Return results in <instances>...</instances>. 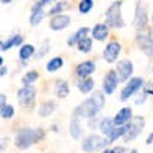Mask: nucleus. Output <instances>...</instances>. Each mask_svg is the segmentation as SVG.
<instances>
[{
    "instance_id": "obj_28",
    "label": "nucleus",
    "mask_w": 153,
    "mask_h": 153,
    "mask_svg": "<svg viewBox=\"0 0 153 153\" xmlns=\"http://www.w3.org/2000/svg\"><path fill=\"white\" fill-rule=\"evenodd\" d=\"M76 47H78V50L80 52H84V54H87L92 50V38L89 37H84L83 40H80L78 44H76Z\"/></svg>"
},
{
    "instance_id": "obj_45",
    "label": "nucleus",
    "mask_w": 153,
    "mask_h": 153,
    "mask_svg": "<svg viewBox=\"0 0 153 153\" xmlns=\"http://www.w3.org/2000/svg\"><path fill=\"white\" fill-rule=\"evenodd\" d=\"M152 71H153V68H152Z\"/></svg>"
},
{
    "instance_id": "obj_35",
    "label": "nucleus",
    "mask_w": 153,
    "mask_h": 153,
    "mask_svg": "<svg viewBox=\"0 0 153 153\" xmlns=\"http://www.w3.org/2000/svg\"><path fill=\"white\" fill-rule=\"evenodd\" d=\"M146 98H147V94L142 92V94L135 100V103H137V105H140V103H143V102L146 101Z\"/></svg>"
},
{
    "instance_id": "obj_1",
    "label": "nucleus",
    "mask_w": 153,
    "mask_h": 153,
    "mask_svg": "<svg viewBox=\"0 0 153 153\" xmlns=\"http://www.w3.org/2000/svg\"><path fill=\"white\" fill-rule=\"evenodd\" d=\"M103 106H105V92L96 91L88 100L83 101L74 110L73 115L80 119H93L103 108Z\"/></svg>"
},
{
    "instance_id": "obj_39",
    "label": "nucleus",
    "mask_w": 153,
    "mask_h": 153,
    "mask_svg": "<svg viewBox=\"0 0 153 153\" xmlns=\"http://www.w3.org/2000/svg\"><path fill=\"white\" fill-rule=\"evenodd\" d=\"M101 153H116V152H115V148H114V149H107V148H106V149H103Z\"/></svg>"
},
{
    "instance_id": "obj_47",
    "label": "nucleus",
    "mask_w": 153,
    "mask_h": 153,
    "mask_svg": "<svg viewBox=\"0 0 153 153\" xmlns=\"http://www.w3.org/2000/svg\"><path fill=\"white\" fill-rule=\"evenodd\" d=\"M56 1H57V0H56Z\"/></svg>"
},
{
    "instance_id": "obj_4",
    "label": "nucleus",
    "mask_w": 153,
    "mask_h": 153,
    "mask_svg": "<svg viewBox=\"0 0 153 153\" xmlns=\"http://www.w3.org/2000/svg\"><path fill=\"white\" fill-rule=\"evenodd\" d=\"M110 144L107 138H102L97 135V134H91V135L85 137L82 142V148L84 152L93 153L96 151H101L103 148H106Z\"/></svg>"
},
{
    "instance_id": "obj_34",
    "label": "nucleus",
    "mask_w": 153,
    "mask_h": 153,
    "mask_svg": "<svg viewBox=\"0 0 153 153\" xmlns=\"http://www.w3.org/2000/svg\"><path fill=\"white\" fill-rule=\"evenodd\" d=\"M142 92L146 93L147 96H153V80H149V82H147L143 85Z\"/></svg>"
},
{
    "instance_id": "obj_36",
    "label": "nucleus",
    "mask_w": 153,
    "mask_h": 153,
    "mask_svg": "<svg viewBox=\"0 0 153 153\" xmlns=\"http://www.w3.org/2000/svg\"><path fill=\"white\" fill-rule=\"evenodd\" d=\"M5 105H7V96L1 94L0 96V107H4Z\"/></svg>"
},
{
    "instance_id": "obj_37",
    "label": "nucleus",
    "mask_w": 153,
    "mask_h": 153,
    "mask_svg": "<svg viewBox=\"0 0 153 153\" xmlns=\"http://www.w3.org/2000/svg\"><path fill=\"white\" fill-rule=\"evenodd\" d=\"M7 73H8L7 66H5V65H1V68H0V76H4Z\"/></svg>"
},
{
    "instance_id": "obj_5",
    "label": "nucleus",
    "mask_w": 153,
    "mask_h": 153,
    "mask_svg": "<svg viewBox=\"0 0 153 153\" xmlns=\"http://www.w3.org/2000/svg\"><path fill=\"white\" fill-rule=\"evenodd\" d=\"M146 125V120L143 116H137L131 119V121L128 123V130L124 135V142H133L135 138H138V135H140V133L143 131Z\"/></svg>"
},
{
    "instance_id": "obj_31",
    "label": "nucleus",
    "mask_w": 153,
    "mask_h": 153,
    "mask_svg": "<svg viewBox=\"0 0 153 153\" xmlns=\"http://www.w3.org/2000/svg\"><path fill=\"white\" fill-rule=\"evenodd\" d=\"M65 8H68V3H64V1H60V3H56V5H54L50 12H49V16H56V14H61V12L64 10Z\"/></svg>"
},
{
    "instance_id": "obj_20",
    "label": "nucleus",
    "mask_w": 153,
    "mask_h": 153,
    "mask_svg": "<svg viewBox=\"0 0 153 153\" xmlns=\"http://www.w3.org/2000/svg\"><path fill=\"white\" fill-rule=\"evenodd\" d=\"M79 120H80V117L74 116L73 115V117H71V120H70V125H69L70 135L75 140H78L80 138V135H82V128H80V121Z\"/></svg>"
},
{
    "instance_id": "obj_24",
    "label": "nucleus",
    "mask_w": 153,
    "mask_h": 153,
    "mask_svg": "<svg viewBox=\"0 0 153 153\" xmlns=\"http://www.w3.org/2000/svg\"><path fill=\"white\" fill-rule=\"evenodd\" d=\"M88 32H89V28H88V27H82V28H79V30L76 31L73 36H70V38L68 40V45H69V46L76 45L80 40H83L84 37L88 36Z\"/></svg>"
},
{
    "instance_id": "obj_32",
    "label": "nucleus",
    "mask_w": 153,
    "mask_h": 153,
    "mask_svg": "<svg viewBox=\"0 0 153 153\" xmlns=\"http://www.w3.org/2000/svg\"><path fill=\"white\" fill-rule=\"evenodd\" d=\"M0 114L3 119H12L14 115V107L12 105H5L4 107H0Z\"/></svg>"
},
{
    "instance_id": "obj_7",
    "label": "nucleus",
    "mask_w": 153,
    "mask_h": 153,
    "mask_svg": "<svg viewBox=\"0 0 153 153\" xmlns=\"http://www.w3.org/2000/svg\"><path fill=\"white\" fill-rule=\"evenodd\" d=\"M133 26L137 31H144L148 26V12L146 7L142 4V1L137 3L135 12H134V19H133Z\"/></svg>"
},
{
    "instance_id": "obj_15",
    "label": "nucleus",
    "mask_w": 153,
    "mask_h": 153,
    "mask_svg": "<svg viewBox=\"0 0 153 153\" xmlns=\"http://www.w3.org/2000/svg\"><path fill=\"white\" fill-rule=\"evenodd\" d=\"M94 69H96V65H94L93 61L87 60V61L80 63L78 66H76L75 73H76V76H78L79 79H83V78H88V76L94 71Z\"/></svg>"
},
{
    "instance_id": "obj_21",
    "label": "nucleus",
    "mask_w": 153,
    "mask_h": 153,
    "mask_svg": "<svg viewBox=\"0 0 153 153\" xmlns=\"http://www.w3.org/2000/svg\"><path fill=\"white\" fill-rule=\"evenodd\" d=\"M55 94L59 98H65L66 96L69 94L70 92V88H69V83L66 82V80H63V79H59V80H56V83H55Z\"/></svg>"
},
{
    "instance_id": "obj_41",
    "label": "nucleus",
    "mask_w": 153,
    "mask_h": 153,
    "mask_svg": "<svg viewBox=\"0 0 153 153\" xmlns=\"http://www.w3.org/2000/svg\"><path fill=\"white\" fill-rule=\"evenodd\" d=\"M124 153H138V152H137L135 149H131V151H129V152H128V151H125Z\"/></svg>"
},
{
    "instance_id": "obj_2",
    "label": "nucleus",
    "mask_w": 153,
    "mask_h": 153,
    "mask_svg": "<svg viewBox=\"0 0 153 153\" xmlns=\"http://www.w3.org/2000/svg\"><path fill=\"white\" fill-rule=\"evenodd\" d=\"M45 138V131L41 128L37 129H30V128H23L18 130L16 135V146L19 149H27L32 144L38 143Z\"/></svg>"
},
{
    "instance_id": "obj_33",
    "label": "nucleus",
    "mask_w": 153,
    "mask_h": 153,
    "mask_svg": "<svg viewBox=\"0 0 153 153\" xmlns=\"http://www.w3.org/2000/svg\"><path fill=\"white\" fill-rule=\"evenodd\" d=\"M49 51H50V46H49V44H45V45H42V46L40 47V50L36 52V56L38 57V59H42L44 56H46V54H47Z\"/></svg>"
},
{
    "instance_id": "obj_44",
    "label": "nucleus",
    "mask_w": 153,
    "mask_h": 153,
    "mask_svg": "<svg viewBox=\"0 0 153 153\" xmlns=\"http://www.w3.org/2000/svg\"><path fill=\"white\" fill-rule=\"evenodd\" d=\"M0 63H1V65H4V59L3 57H0Z\"/></svg>"
},
{
    "instance_id": "obj_26",
    "label": "nucleus",
    "mask_w": 153,
    "mask_h": 153,
    "mask_svg": "<svg viewBox=\"0 0 153 153\" xmlns=\"http://www.w3.org/2000/svg\"><path fill=\"white\" fill-rule=\"evenodd\" d=\"M126 130H128V124H125V125H119V126H116L112 130V133L107 137L108 143L111 144V143H114L116 139H119V138L124 137V135H125V133H126Z\"/></svg>"
},
{
    "instance_id": "obj_10",
    "label": "nucleus",
    "mask_w": 153,
    "mask_h": 153,
    "mask_svg": "<svg viewBox=\"0 0 153 153\" xmlns=\"http://www.w3.org/2000/svg\"><path fill=\"white\" fill-rule=\"evenodd\" d=\"M117 76L119 75L116 73V70H108L106 73L102 82V89L105 94H112L115 92V89L117 88V83L120 82V79Z\"/></svg>"
},
{
    "instance_id": "obj_40",
    "label": "nucleus",
    "mask_w": 153,
    "mask_h": 153,
    "mask_svg": "<svg viewBox=\"0 0 153 153\" xmlns=\"http://www.w3.org/2000/svg\"><path fill=\"white\" fill-rule=\"evenodd\" d=\"M13 0H1V3L3 4H9V3H12Z\"/></svg>"
},
{
    "instance_id": "obj_30",
    "label": "nucleus",
    "mask_w": 153,
    "mask_h": 153,
    "mask_svg": "<svg viewBox=\"0 0 153 153\" xmlns=\"http://www.w3.org/2000/svg\"><path fill=\"white\" fill-rule=\"evenodd\" d=\"M93 5H94L93 0H80L78 9H79V12L82 14H88L91 10H92Z\"/></svg>"
},
{
    "instance_id": "obj_19",
    "label": "nucleus",
    "mask_w": 153,
    "mask_h": 153,
    "mask_svg": "<svg viewBox=\"0 0 153 153\" xmlns=\"http://www.w3.org/2000/svg\"><path fill=\"white\" fill-rule=\"evenodd\" d=\"M23 42V37L21 35H13L8 38L5 41H1L0 44V49L1 51H8L10 50L12 47H16V46H21Z\"/></svg>"
},
{
    "instance_id": "obj_46",
    "label": "nucleus",
    "mask_w": 153,
    "mask_h": 153,
    "mask_svg": "<svg viewBox=\"0 0 153 153\" xmlns=\"http://www.w3.org/2000/svg\"><path fill=\"white\" fill-rule=\"evenodd\" d=\"M152 19H153V17H152Z\"/></svg>"
},
{
    "instance_id": "obj_42",
    "label": "nucleus",
    "mask_w": 153,
    "mask_h": 153,
    "mask_svg": "<svg viewBox=\"0 0 153 153\" xmlns=\"http://www.w3.org/2000/svg\"><path fill=\"white\" fill-rule=\"evenodd\" d=\"M52 130H54V131L56 130V131H57V130H59V129H57V126H55V125H52Z\"/></svg>"
},
{
    "instance_id": "obj_23",
    "label": "nucleus",
    "mask_w": 153,
    "mask_h": 153,
    "mask_svg": "<svg viewBox=\"0 0 153 153\" xmlns=\"http://www.w3.org/2000/svg\"><path fill=\"white\" fill-rule=\"evenodd\" d=\"M56 110V103L54 101H46L38 107V115L41 117H47Z\"/></svg>"
},
{
    "instance_id": "obj_16",
    "label": "nucleus",
    "mask_w": 153,
    "mask_h": 153,
    "mask_svg": "<svg viewBox=\"0 0 153 153\" xmlns=\"http://www.w3.org/2000/svg\"><path fill=\"white\" fill-rule=\"evenodd\" d=\"M131 119H133L131 108L130 107H124L114 116V123H115V125L116 126L125 125V124H128L129 121H131Z\"/></svg>"
},
{
    "instance_id": "obj_3",
    "label": "nucleus",
    "mask_w": 153,
    "mask_h": 153,
    "mask_svg": "<svg viewBox=\"0 0 153 153\" xmlns=\"http://www.w3.org/2000/svg\"><path fill=\"white\" fill-rule=\"evenodd\" d=\"M121 5H123V1L121 0H117V1H114L106 10L105 21H106V25L108 27H111V28L125 27V22H124L123 16H121Z\"/></svg>"
},
{
    "instance_id": "obj_18",
    "label": "nucleus",
    "mask_w": 153,
    "mask_h": 153,
    "mask_svg": "<svg viewBox=\"0 0 153 153\" xmlns=\"http://www.w3.org/2000/svg\"><path fill=\"white\" fill-rule=\"evenodd\" d=\"M35 52H36L35 46L31 44H26L21 46V49H19V60H21V63L23 65H27V61L33 56Z\"/></svg>"
},
{
    "instance_id": "obj_13",
    "label": "nucleus",
    "mask_w": 153,
    "mask_h": 153,
    "mask_svg": "<svg viewBox=\"0 0 153 153\" xmlns=\"http://www.w3.org/2000/svg\"><path fill=\"white\" fill-rule=\"evenodd\" d=\"M133 70L134 68H133V63L130 60L124 59L119 61L116 66V73L119 75L120 82H126L128 78H130V75L133 74Z\"/></svg>"
},
{
    "instance_id": "obj_29",
    "label": "nucleus",
    "mask_w": 153,
    "mask_h": 153,
    "mask_svg": "<svg viewBox=\"0 0 153 153\" xmlns=\"http://www.w3.org/2000/svg\"><path fill=\"white\" fill-rule=\"evenodd\" d=\"M37 79H38V71L30 70V71H27L26 75L22 78V83L25 85H31L33 82H36Z\"/></svg>"
},
{
    "instance_id": "obj_43",
    "label": "nucleus",
    "mask_w": 153,
    "mask_h": 153,
    "mask_svg": "<svg viewBox=\"0 0 153 153\" xmlns=\"http://www.w3.org/2000/svg\"><path fill=\"white\" fill-rule=\"evenodd\" d=\"M148 35H149V36H152V37H153V28H152V30L149 31V33H148Z\"/></svg>"
},
{
    "instance_id": "obj_12",
    "label": "nucleus",
    "mask_w": 153,
    "mask_h": 153,
    "mask_svg": "<svg viewBox=\"0 0 153 153\" xmlns=\"http://www.w3.org/2000/svg\"><path fill=\"white\" fill-rule=\"evenodd\" d=\"M135 41H137L138 47L140 49V51L144 52L147 56L153 57V37L152 36L139 33V35H137Z\"/></svg>"
},
{
    "instance_id": "obj_17",
    "label": "nucleus",
    "mask_w": 153,
    "mask_h": 153,
    "mask_svg": "<svg viewBox=\"0 0 153 153\" xmlns=\"http://www.w3.org/2000/svg\"><path fill=\"white\" fill-rule=\"evenodd\" d=\"M92 37L94 40L97 41H105L108 36V26L106 23H98V25H96L92 30Z\"/></svg>"
},
{
    "instance_id": "obj_6",
    "label": "nucleus",
    "mask_w": 153,
    "mask_h": 153,
    "mask_svg": "<svg viewBox=\"0 0 153 153\" xmlns=\"http://www.w3.org/2000/svg\"><path fill=\"white\" fill-rule=\"evenodd\" d=\"M17 97H18V102L21 106L32 108L33 105H35V100H36V88L33 85H25V87H22L18 91Z\"/></svg>"
},
{
    "instance_id": "obj_22",
    "label": "nucleus",
    "mask_w": 153,
    "mask_h": 153,
    "mask_svg": "<svg viewBox=\"0 0 153 153\" xmlns=\"http://www.w3.org/2000/svg\"><path fill=\"white\" fill-rule=\"evenodd\" d=\"M98 128L100 130H101V133L103 134V135L108 137L110 134L112 133V130L115 128H116V125H115L114 123V119H110V117H103L101 121H100L98 124Z\"/></svg>"
},
{
    "instance_id": "obj_11",
    "label": "nucleus",
    "mask_w": 153,
    "mask_h": 153,
    "mask_svg": "<svg viewBox=\"0 0 153 153\" xmlns=\"http://www.w3.org/2000/svg\"><path fill=\"white\" fill-rule=\"evenodd\" d=\"M120 51H121V45L117 41H111L105 46L102 56L105 61H107V63H115L117 60L119 55H120Z\"/></svg>"
},
{
    "instance_id": "obj_27",
    "label": "nucleus",
    "mask_w": 153,
    "mask_h": 153,
    "mask_svg": "<svg viewBox=\"0 0 153 153\" xmlns=\"http://www.w3.org/2000/svg\"><path fill=\"white\" fill-rule=\"evenodd\" d=\"M64 66V60L63 57L60 56H56V57H52V59L49 61V63L46 64V70L50 71V73H52V71H56L61 69Z\"/></svg>"
},
{
    "instance_id": "obj_38",
    "label": "nucleus",
    "mask_w": 153,
    "mask_h": 153,
    "mask_svg": "<svg viewBox=\"0 0 153 153\" xmlns=\"http://www.w3.org/2000/svg\"><path fill=\"white\" fill-rule=\"evenodd\" d=\"M147 144H153V131L149 134V137L147 138V140H146Z\"/></svg>"
},
{
    "instance_id": "obj_8",
    "label": "nucleus",
    "mask_w": 153,
    "mask_h": 153,
    "mask_svg": "<svg viewBox=\"0 0 153 153\" xmlns=\"http://www.w3.org/2000/svg\"><path fill=\"white\" fill-rule=\"evenodd\" d=\"M140 88H143V79L140 76H134L125 84V87L120 92V101L125 102L131 97L134 93H137Z\"/></svg>"
},
{
    "instance_id": "obj_25",
    "label": "nucleus",
    "mask_w": 153,
    "mask_h": 153,
    "mask_svg": "<svg viewBox=\"0 0 153 153\" xmlns=\"http://www.w3.org/2000/svg\"><path fill=\"white\" fill-rule=\"evenodd\" d=\"M76 88L82 93H89V92H92L94 88V80L92 78H89V76L88 78H83L76 83Z\"/></svg>"
},
{
    "instance_id": "obj_14",
    "label": "nucleus",
    "mask_w": 153,
    "mask_h": 153,
    "mask_svg": "<svg viewBox=\"0 0 153 153\" xmlns=\"http://www.w3.org/2000/svg\"><path fill=\"white\" fill-rule=\"evenodd\" d=\"M70 25V17L65 14H56L51 18L49 26L52 31H63Z\"/></svg>"
},
{
    "instance_id": "obj_9",
    "label": "nucleus",
    "mask_w": 153,
    "mask_h": 153,
    "mask_svg": "<svg viewBox=\"0 0 153 153\" xmlns=\"http://www.w3.org/2000/svg\"><path fill=\"white\" fill-rule=\"evenodd\" d=\"M50 0H37L36 4L31 9V16H30V23L31 26H38L41 23V21L45 17L44 8L46 4H49Z\"/></svg>"
}]
</instances>
